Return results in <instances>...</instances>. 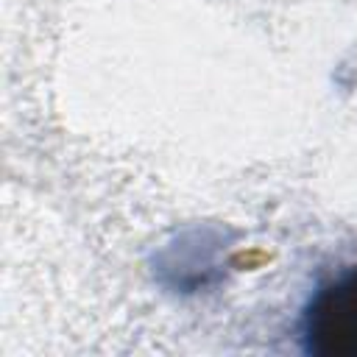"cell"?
<instances>
[{
    "mask_svg": "<svg viewBox=\"0 0 357 357\" xmlns=\"http://www.w3.org/2000/svg\"><path fill=\"white\" fill-rule=\"evenodd\" d=\"M301 337L310 354L357 357V268L315 290L301 318Z\"/></svg>",
    "mask_w": 357,
    "mask_h": 357,
    "instance_id": "cell-1",
    "label": "cell"
}]
</instances>
